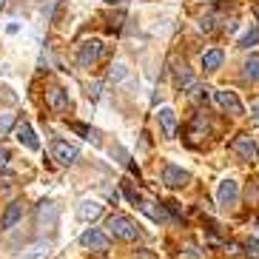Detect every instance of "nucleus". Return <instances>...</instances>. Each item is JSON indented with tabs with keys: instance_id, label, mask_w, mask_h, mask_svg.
I'll list each match as a JSON object with an SVG mask.
<instances>
[{
	"instance_id": "f257e3e1",
	"label": "nucleus",
	"mask_w": 259,
	"mask_h": 259,
	"mask_svg": "<svg viewBox=\"0 0 259 259\" xmlns=\"http://www.w3.org/2000/svg\"><path fill=\"white\" fill-rule=\"evenodd\" d=\"M106 228H108V234L114 236V239H122V242H134V239L140 236L137 222L131 220V217H125V213H114V217H108Z\"/></svg>"
},
{
	"instance_id": "f03ea898",
	"label": "nucleus",
	"mask_w": 259,
	"mask_h": 259,
	"mask_svg": "<svg viewBox=\"0 0 259 259\" xmlns=\"http://www.w3.org/2000/svg\"><path fill=\"white\" fill-rule=\"evenodd\" d=\"M52 157L60 162V165H74L77 157H80V148L71 145V143H66V140H54L52 143Z\"/></svg>"
},
{
	"instance_id": "7ed1b4c3",
	"label": "nucleus",
	"mask_w": 259,
	"mask_h": 259,
	"mask_svg": "<svg viewBox=\"0 0 259 259\" xmlns=\"http://www.w3.org/2000/svg\"><path fill=\"white\" fill-rule=\"evenodd\" d=\"M236 199H239V185H236V180H222L220 188H217V202L222 208H231V205H236Z\"/></svg>"
},
{
	"instance_id": "20e7f679",
	"label": "nucleus",
	"mask_w": 259,
	"mask_h": 259,
	"mask_svg": "<svg viewBox=\"0 0 259 259\" xmlns=\"http://www.w3.org/2000/svg\"><path fill=\"white\" fill-rule=\"evenodd\" d=\"M191 174L188 171H183V168H177V165H162V183L168 185V188H183V185H188Z\"/></svg>"
},
{
	"instance_id": "39448f33",
	"label": "nucleus",
	"mask_w": 259,
	"mask_h": 259,
	"mask_svg": "<svg viewBox=\"0 0 259 259\" xmlns=\"http://www.w3.org/2000/svg\"><path fill=\"white\" fill-rule=\"evenodd\" d=\"M100 54H103V43L100 40H85L80 52H77V63L80 66H92V63L100 60Z\"/></svg>"
},
{
	"instance_id": "423d86ee",
	"label": "nucleus",
	"mask_w": 259,
	"mask_h": 259,
	"mask_svg": "<svg viewBox=\"0 0 259 259\" xmlns=\"http://www.w3.org/2000/svg\"><path fill=\"white\" fill-rule=\"evenodd\" d=\"M231 148H234L236 154H239V157H242V160H248V162H253L259 157V148H256V143H253L251 137H236L234 143H231Z\"/></svg>"
},
{
	"instance_id": "0eeeda50",
	"label": "nucleus",
	"mask_w": 259,
	"mask_h": 259,
	"mask_svg": "<svg viewBox=\"0 0 259 259\" xmlns=\"http://www.w3.org/2000/svg\"><path fill=\"white\" fill-rule=\"evenodd\" d=\"M80 245L83 248H92V251H106L108 248V236L97 228H89L83 236H80Z\"/></svg>"
},
{
	"instance_id": "6e6552de",
	"label": "nucleus",
	"mask_w": 259,
	"mask_h": 259,
	"mask_svg": "<svg viewBox=\"0 0 259 259\" xmlns=\"http://www.w3.org/2000/svg\"><path fill=\"white\" fill-rule=\"evenodd\" d=\"M15 134H17V143L26 145L29 151H40V140H37V134H34V128H31L29 122H20Z\"/></svg>"
},
{
	"instance_id": "1a4fd4ad",
	"label": "nucleus",
	"mask_w": 259,
	"mask_h": 259,
	"mask_svg": "<svg viewBox=\"0 0 259 259\" xmlns=\"http://www.w3.org/2000/svg\"><path fill=\"white\" fill-rule=\"evenodd\" d=\"M217 103H220L228 114H234V117H239L242 114V103H239V97H236V92H217Z\"/></svg>"
},
{
	"instance_id": "9d476101",
	"label": "nucleus",
	"mask_w": 259,
	"mask_h": 259,
	"mask_svg": "<svg viewBox=\"0 0 259 259\" xmlns=\"http://www.w3.org/2000/svg\"><path fill=\"white\" fill-rule=\"evenodd\" d=\"M100 213H103V205H100L97 199H83L80 205H77V217L83 222H92V220H97Z\"/></svg>"
},
{
	"instance_id": "9b49d317",
	"label": "nucleus",
	"mask_w": 259,
	"mask_h": 259,
	"mask_svg": "<svg viewBox=\"0 0 259 259\" xmlns=\"http://www.w3.org/2000/svg\"><path fill=\"white\" fill-rule=\"evenodd\" d=\"M49 108H52L54 114H66L69 111V94L63 92V89H52L49 92Z\"/></svg>"
},
{
	"instance_id": "f8f14e48",
	"label": "nucleus",
	"mask_w": 259,
	"mask_h": 259,
	"mask_svg": "<svg viewBox=\"0 0 259 259\" xmlns=\"http://www.w3.org/2000/svg\"><path fill=\"white\" fill-rule=\"evenodd\" d=\"M160 125H162V134L165 137H174L177 134V114H174V108H160Z\"/></svg>"
},
{
	"instance_id": "ddd939ff",
	"label": "nucleus",
	"mask_w": 259,
	"mask_h": 259,
	"mask_svg": "<svg viewBox=\"0 0 259 259\" xmlns=\"http://www.w3.org/2000/svg\"><path fill=\"white\" fill-rule=\"evenodd\" d=\"M20 217H23V202H12L3 213V220H0V228H15Z\"/></svg>"
},
{
	"instance_id": "4468645a",
	"label": "nucleus",
	"mask_w": 259,
	"mask_h": 259,
	"mask_svg": "<svg viewBox=\"0 0 259 259\" xmlns=\"http://www.w3.org/2000/svg\"><path fill=\"white\" fill-rule=\"evenodd\" d=\"M222 57H225L222 49H211V52H205V54H202V69H205V71H217L222 66Z\"/></svg>"
},
{
	"instance_id": "2eb2a0df",
	"label": "nucleus",
	"mask_w": 259,
	"mask_h": 259,
	"mask_svg": "<svg viewBox=\"0 0 259 259\" xmlns=\"http://www.w3.org/2000/svg\"><path fill=\"white\" fill-rule=\"evenodd\" d=\"M242 74H245V80H251V83H256L259 80V54H251L248 60H245V66H242Z\"/></svg>"
},
{
	"instance_id": "dca6fc26",
	"label": "nucleus",
	"mask_w": 259,
	"mask_h": 259,
	"mask_svg": "<svg viewBox=\"0 0 259 259\" xmlns=\"http://www.w3.org/2000/svg\"><path fill=\"white\" fill-rule=\"evenodd\" d=\"M49 253V242H37V245H31L26 253H20L17 259H43Z\"/></svg>"
},
{
	"instance_id": "f3484780",
	"label": "nucleus",
	"mask_w": 259,
	"mask_h": 259,
	"mask_svg": "<svg viewBox=\"0 0 259 259\" xmlns=\"http://www.w3.org/2000/svg\"><path fill=\"white\" fill-rule=\"evenodd\" d=\"M125 77H128V66H125V63H114L111 71H108V80H111V83H122Z\"/></svg>"
},
{
	"instance_id": "a211bd4d",
	"label": "nucleus",
	"mask_w": 259,
	"mask_h": 259,
	"mask_svg": "<svg viewBox=\"0 0 259 259\" xmlns=\"http://www.w3.org/2000/svg\"><path fill=\"white\" fill-rule=\"evenodd\" d=\"M253 43H259V26H253V29H248L242 34V37H239V46L242 49H251Z\"/></svg>"
},
{
	"instance_id": "6ab92c4d",
	"label": "nucleus",
	"mask_w": 259,
	"mask_h": 259,
	"mask_svg": "<svg viewBox=\"0 0 259 259\" xmlns=\"http://www.w3.org/2000/svg\"><path fill=\"white\" fill-rule=\"evenodd\" d=\"M177 85H180V89H183V85H191V71H188V66H180V69H177Z\"/></svg>"
},
{
	"instance_id": "aec40b11",
	"label": "nucleus",
	"mask_w": 259,
	"mask_h": 259,
	"mask_svg": "<svg viewBox=\"0 0 259 259\" xmlns=\"http://www.w3.org/2000/svg\"><path fill=\"white\" fill-rule=\"evenodd\" d=\"M143 211L148 213V217H151V220H165V213H162V208H154V202H143Z\"/></svg>"
},
{
	"instance_id": "412c9836",
	"label": "nucleus",
	"mask_w": 259,
	"mask_h": 259,
	"mask_svg": "<svg viewBox=\"0 0 259 259\" xmlns=\"http://www.w3.org/2000/svg\"><path fill=\"white\" fill-rule=\"evenodd\" d=\"M245 253L251 259H259V242L256 239H248V242H245Z\"/></svg>"
},
{
	"instance_id": "4be33fe9",
	"label": "nucleus",
	"mask_w": 259,
	"mask_h": 259,
	"mask_svg": "<svg viewBox=\"0 0 259 259\" xmlns=\"http://www.w3.org/2000/svg\"><path fill=\"white\" fill-rule=\"evenodd\" d=\"M9 128H12V117H9V114H6V117H0V134H6Z\"/></svg>"
},
{
	"instance_id": "5701e85b",
	"label": "nucleus",
	"mask_w": 259,
	"mask_h": 259,
	"mask_svg": "<svg viewBox=\"0 0 259 259\" xmlns=\"http://www.w3.org/2000/svg\"><path fill=\"white\" fill-rule=\"evenodd\" d=\"M205 97V89L202 85H194V92H191V100H202Z\"/></svg>"
},
{
	"instance_id": "b1692460",
	"label": "nucleus",
	"mask_w": 259,
	"mask_h": 259,
	"mask_svg": "<svg viewBox=\"0 0 259 259\" xmlns=\"http://www.w3.org/2000/svg\"><path fill=\"white\" fill-rule=\"evenodd\" d=\"M6 162H9V151H6V148H0V171L6 168Z\"/></svg>"
},
{
	"instance_id": "393cba45",
	"label": "nucleus",
	"mask_w": 259,
	"mask_h": 259,
	"mask_svg": "<svg viewBox=\"0 0 259 259\" xmlns=\"http://www.w3.org/2000/svg\"><path fill=\"white\" fill-rule=\"evenodd\" d=\"M253 114H256V120H259V103H256V106H253Z\"/></svg>"
},
{
	"instance_id": "a878e982",
	"label": "nucleus",
	"mask_w": 259,
	"mask_h": 259,
	"mask_svg": "<svg viewBox=\"0 0 259 259\" xmlns=\"http://www.w3.org/2000/svg\"><path fill=\"white\" fill-rule=\"evenodd\" d=\"M106 3H122V0H106Z\"/></svg>"
},
{
	"instance_id": "bb28decb",
	"label": "nucleus",
	"mask_w": 259,
	"mask_h": 259,
	"mask_svg": "<svg viewBox=\"0 0 259 259\" xmlns=\"http://www.w3.org/2000/svg\"><path fill=\"white\" fill-rule=\"evenodd\" d=\"M3 6H6V0H0V9H3Z\"/></svg>"
}]
</instances>
